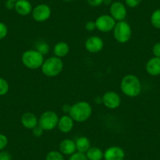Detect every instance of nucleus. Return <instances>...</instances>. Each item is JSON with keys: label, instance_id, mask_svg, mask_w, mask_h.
I'll return each mask as SVG.
<instances>
[{"label": "nucleus", "instance_id": "17", "mask_svg": "<svg viewBox=\"0 0 160 160\" xmlns=\"http://www.w3.org/2000/svg\"><path fill=\"white\" fill-rule=\"evenodd\" d=\"M59 151L64 155H72L76 152L75 142L72 139H64L60 143Z\"/></svg>", "mask_w": 160, "mask_h": 160}, {"label": "nucleus", "instance_id": "6", "mask_svg": "<svg viewBox=\"0 0 160 160\" xmlns=\"http://www.w3.org/2000/svg\"><path fill=\"white\" fill-rule=\"evenodd\" d=\"M58 114L53 111H46L38 118V126L44 131H51L58 127Z\"/></svg>", "mask_w": 160, "mask_h": 160}, {"label": "nucleus", "instance_id": "13", "mask_svg": "<svg viewBox=\"0 0 160 160\" xmlns=\"http://www.w3.org/2000/svg\"><path fill=\"white\" fill-rule=\"evenodd\" d=\"M21 122L25 129L33 130L38 125V118L32 112H28L21 115Z\"/></svg>", "mask_w": 160, "mask_h": 160}, {"label": "nucleus", "instance_id": "5", "mask_svg": "<svg viewBox=\"0 0 160 160\" xmlns=\"http://www.w3.org/2000/svg\"><path fill=\"white\" fill-rule=\"evenodd\" d=\"M115 39L119 43H127L132 36V29L130 24L125 21H118L113 29Z\"/></svg>", "mask_w": 160, "mask_h": 160}, {"label": "nucleus", "instance_id": "24", "mask_svg": "<svg viewBox=\"0 0 160 160\" xmlns=\"http://www.w3.org/2000/svg\"><path fill=\"white\" fill-rule=\"evenodd\" d=\"M10 90L8 82L3 78H0V96H5Z\"/></svg>", "mask_w": 160, "mask_h": 160}, {"label": "nucleus", "instance_id": "4", "mask_svg": "<svg viewBox=\"0 0 160 160\" xmlns=\"http://www.w3.org/2000/svg\"><path fill=\"white\" fill-rule=\"evenodd\" d=\"M44 61L43 55L36 50H26L21 56V61L24 66L32 70H35L42 67Z\"/></svg>", "mask_w": 160, "mask_h": 160}, {"label": "nucleus", "instance_id": "10", "mask_svg": "<svg viewBox=\"0 0 160 160\" xmlns=\"http://www.w3.org/2000/svg\"><path fill=\"white\" fill-rule=\"evenodd\" d=\"M110 15L115 21H124L127 15V7L121 2H112L110 6Z\"/></svg>", "mask_w": 160, "mask_h": 160}, {"label": "nucleus", "instance_id": "31", "mask_svg": "<svg viewBox=\"0 0 160 160\" xmlns=\"http://www.w3.org/2000/svg\"><path fill=\"white\" fill-rule=\"evenodd\" d=\"M85 28L87 29L88 32H93V31H94L95 29H97L95 21H88V22L86 23Z\"/></svg>", "mask_w": 160, "mask_h": 160}, {"label": "nucleus", "instance_id": "25", "mask_svg": "<svg viewBox=\"0 0 160 160\" xmlns=\"http://www.w3.org/2000/svg\"><path fill=\"white\" fill-rule=\"evenodd\" d=\"M68 160H88L87 155L84 153H81V152H75L70 155V158Z\"/></svg>", "mask_w": 160, "mask_h": 160}, {"label": "nucleus", "instance_id": "38", "mask_svg": "<svg viewBox=\"0 0 160 160\" xmlns=\"http://www.w3.org/2000/svg\"><path fill=\"white\" fill-rule=\"evenodd\" d=\"M9 1H12V2H17L18 0H9Z\"/></svg>", "mask_w": 160, "mask_h": 160}, {"label": "nucleus", "instance_id": "11", "mask_svg": "<svg viewBox=\"0 0 160 160\" xmlns=\"http://www.w3.org/2000/svg\"><path fill=\"white\" fill-rule=\"evenodd\" d=\"M85 48L89 53H99L104 48V41L102 38L97 35L90 36L86 40Z\"/></svg>", "mask_w": 160, "mask_h": 160}, {"label": "nucleus", "instance_id": "32", "mask_svg": "<svg viewBox=\"0 0 160 160\" xmlns=\"http://www.w3.org/2000/svg\"><path fill=\"white\" fill-rule=\"evenodd\" d=\"M0 160H12V156L8 152L0 151Z\"/></svg>", "mask_w": 160, "mask_h": 160}, {"label": "nucleus", "instance_id": "9", "mask_svg": "<svg viewBox=\"0 0 160 160\" xmlns=\"http://www.w3.org/2000/svg\"><path fill=\"white\" fill-rule=\"evenodd\" d=\"M102 103L109 109H115L121 104V98L115 91H107L103 94Z\"/></svg>", "mask_w": 160, "mask_h": 160}, {"label": "nucleus", "instance_id": "18", "mask_svg": "<svg viewBox=\"0 0 160 160\" xmlns=\"http://www.w3.org/2000/svg\"><path fill=\"white\" fill-rule=\"evenodd\" d=\"M69 50H70L69 46L65 42H57L53 47L54 56L59 58H62L67 56L69 53Z\"/></svg>", "mask_w": 160, "mask_h": 160}, {"label": "nucleus", "instance_id": "34", "mask_svg": "<svg viewBox=\"0 0 160 160\" xmlns=\"http://www.w3.org/2000/svg\"><path fill=\"white\" fill-rule=\"evenodd\" d=\"M15 6V2H12V1H9V0H7L6 2V7L8 10H13L14 9Z\"/></svg>", "mask_w": 160, "mask_h": 160}, {"label": "nucleus", "instance_id": "27", "mask_svg": "<svg viewBox=\"0 0 160 160\" xmlns=\"http://www.w3.org/2000/svg\"><path fill=\"white\" fill-rule=\"evenodd\" d=\"M8 145V138L6 135L0 133V151H2Z\"/></svg>", "mask_w": 160, "mask_h": 160}, {"label": "nucleus", "instance_id": "15", "mask_svg": "<svg viewBox=\"0 0 160 160\" xmlns=\"http://www.w3.org/2000/svg\"><path fill=\"white\" fill-rule=\"evenodd\" d=\"M14 10L21 16H28L32 12V6L28 0H18L15 2Z\"/></svg>", "mask_w": 160, "mask_h": 160}, {"label": "nucleus", "instance_id": "22", "mask_svg": "<svg viewBox=\"0 0 160 160\" xmlns=\"http://www.w3.org/2000/svg\"><path fill=\"white\" fill-rule=\"evenodd\" d=\"M46 160H64V157L60 151H50L46 155Z\"/></svg>", "mask_w": 160, "mask_h": 160}, {"label": "nucleus", "instance_id": "36", "mask_svg": "<svg viewBox=\"0 0 160 160\" xmlns=\"http://www.w3.org/2000/svg\"><path fill=\"white\" fill-rule=\"evenodd\" d=\"M104 3L105 5H110L112 4V0H104Z\"/></svg>", "mask_w": 160, "mask_h": 160}, {"label": "nucleus", "instance_id": "19", "mask_svg": "<svg viewBox=\"0 0 160 160\" xmlns=\"http://www.w3.org/2000/svg\"><path fill=\"white\" fill-rule=\"evenodd\" d=\"M75 142V146H76V151L78 152L86 154V152L90 148V141L87 137H79L77 138Z\"/></svg>", "mask_w": 160, "mask_h": 160}, {"label": "nucleus", "instance_id": "35", "mask_svg": "<svg viewBox=\"0 0 160 160\" xmlns=\"http://www.w3.org/2000/svg\"><path fill=\"white\" fill-rule=\"evenodd\" d=\"M70 108H71V105H68V104H64L62 108L63 111H64V112H65V113H69Z\"/></svg>", "mask_w": 160, "mask_h": 160}, {"label": "nucleus", "instance_id": "2", "mask_svg": "<svg viewBox=\"0 0 160 160\" xmlns=\"http://www.w3.org/2000/svg\"><path fill=\"white\" fill-rule=\"evenodd\" d=\"M93 112L92 106L87 101H78L71 105L68 115L77 122H86L90 118Z\"/></svg>", "mask_w": 160, "mask_h": 160}, {"label": "nucleus", "instance_id": "23", "mask_svg": "<svg viewBox=\"0 0 160 160\" xmlns=\"http://www.w3.org/2000/svg\"><path fill=\"white\" fill-rule=\"evenodd\" d=\"M35 50L44 56V55H47L49 53V51H50V47H49V45L47 42H44V41H42V42H38L36 44V49Z\"/></svg>", "mask_w": 160, "mask_h": 160}, {"label": "nucleus", "instance_id": "14", "mask_svg": "<svg viewBox=\"0 0 160 160\" xmlns=\"http://www.w3.org/2000/svg\"><path fill=\"white\" fill-rule=\"evenodd\" d=\"M74 121L69 115H64L58 120V128L61 133H68L72 130L74 127Z\"/></svg>", "mask_w": 160, "mask_h": 160}, {"label": "nucleus", "instance_id": "29", "mask_svg": "<svg viewBox=\"0 0 160 160\" xmlns=\"http://www.w3.org/2000/svg\"><path fill=\"white\" fill-rule=\"evenodd\" d=\"M43 132L44 130L38 125L36 127H35V128L32 130V134H33V136L35 137V138H40V137L43 134Z\"/></svg>", "mask_w": 160, "mask_h": 160}, {"label": "nucleus", "instance_id": "26", "mask_svg": "<svg viewBox=\"0 0 160 160\" xmlns=\"http://www.w3.org/2000/svg\"><path fill=\"white\" fill-rule=\"evenodd\" d=\"M8 34V28L3 22H0V40L3 39Z\"/></svg>", "mask_w": 160, "mask_h": 160}, {"label": "nucleus", "instance_id": "28", "mask_svg": "<svg viewBox=\"0 0 160 160\" xmlns=\"http://www.w3.org/2000/svg\"><path fill=\"white\" fill-rule=\"evenodd\" d=\"M142 0H125V3L130 8H135L138 7Z\"/></svg>", "mask_w": 160, "mask_h": 160}, {"label": "nucleus", "instance_id": "8", "mask_svg": "<svg viewBox=\"0 0 160 160\" xmlns=\"http://www.w3.org/2000/svg\"><path fill=\"white\" fill-rule=\"evenodd\" d=\"M51 8L47 4H38L32 12V18L37 22H44L47 21L51 16Z\"/></svg>", "mask_w": 160, "mask_h": 160}, {"label": "nucleus", "instance_id": "16", "mask_svg": "<svg viewBox=\"0 0 160 160\" xmlns=\"http://www.w3.org/2000/svg\"><path fill=\"white\" fill-rule=\"evenodd\" d=\"M146 72L152 76L160 75V58L154 57L147 61L145 65Z\"/></svg>", "mask_w": 160, "mask_h": 160}, {"label": "nucleus", "instance_id": "21", "mask_svg": "<svg viewBox=\"0 0 160 160\" xmlns=\"http://www.w3.org/2000/svg\"><path fill=\"white\" fill-rule=\"evenodd\" d=\"M150 21L155 28L160 29V9H157L152 13Z\"/></svg>", "mask_w": 160, "mask_h": 160}, {"label": "nucleus", "instance_id": "33", "mask_svg": "<svg viewBox=\"0 0 160 160\" xmlns=\"http://www.w3.org/2000/svg\"><path fill=\"white\" fill-rule=\"evenodd\" d=\"M87 3L93 7H99L104 3V0H87Z\"/></svg>", "mask_w": 160, "mask_h": 160}, {"label": "nucleus", "instance_id": "20", "mask_svg": "<svg viewBox=\"0 0 160 160\" xmlns=\"http://www.w3.org/2000/svg\"><path fill=\"white\" fill-rule=\"evenodd\" d=\"M88 160H102L104 158V152L98 147H90L86 152Z\"/></svg>", "mask_w": 160, "mask_h": 160}, {"label": "nucleus", "instance_id": "7", "mask_svg": "<svg viewBox=\"0 0 160 160\" xmlns=\"http://www.w3.org/2000/svg\"><path fill=\"white\" fill-rule=\"evenodd\" d=\"M96 28L98 31L104 33H108L113 31L116 21L111 15L103 14L98 17L95 21Z\"/></svg>", "mask_w": 160, "mask_h": 160}, {"label": "nucleus", "instance_id": "1", "mask_svg": "<svg viewBox=\"0 0 160 160\" xmlns=\"http://www.w3.org/2000/svg\"><path fill=\"white\" fill-rule=\"evenodd\" d=\"M121 91L129 98H136L142 91L141 80L138 76L132 74L125 75L120 82Z\"/></svg>", "mask_w": 160, "mask_h": 160}, {"label": "nucleus", "instance_id": "37", "mask_svg": "<svg viewBox=\"0 0 160 160\" xmlns=\"http://www.w3.org/2000/svg\"><path fill=\"white\" fill-rule=\"evenodd\" d=\"M62 1H64V2H71L72 0H62Z\"/></svg>", "mask_w": 160, "mask_h": 160}, {"label": "nucleus", "instance_id": "12", "mask_svg": "<svg viewBox=\"0 0 160 160\" xmlns=\"http://www.w3.org/2000/svg\"><path fill=\"white\" fill-rule=\"evenodd\" d=\"M125 152L122 148L118 146L109 147L104 152V160H124Z\"/></svg>", "mask_w": 160, "mask_h": 160}, {"label": "nucleus", "instance_id": "30", "mask_svg": "<svg viewBox=\"0 0 160 160\" xmlns=\"http://www.w3.org/2000/svg\"><path fill=\"white\" fill-rule=\"evenodd\" d=\"M152 53L154 57L160 58V42H156L152 47Z\"/></svg>", "mask_w": 160, "mask_h": 160}, {"label": "nucleus", "instance_id": "3", "mask_svg": "<svg viewBox=\"0 0 160 160\" xmlns=\"http://www.w3.org/2000/svg\"><path fill=\"white\" fill-rule=\"evenodd\" d=\"M64 68V63L61 58L58 57H51L45 60L41 67L42 74L45 76L53 78L59 75Z\"/></svg>", "mask_w": 160, "mask_h": 160}]
</instances>
